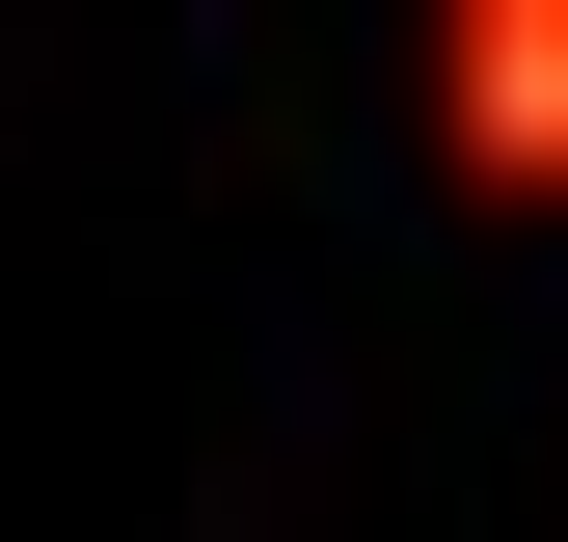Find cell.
<instances>
[{"instance_id":"6da1fadb","label":"cell","mask_w":568,"mask_h":542,"mask_svg":"<svg viewBox=\"0 0 568 542\" xmlns=\"http://www.w3.org/2000/svg\"><path fill=\"white\" fill-rule=\"evenodd\" d=\"M406 109H434V163H460V190L568 218V0H460V28L406 54Z\"/></svg>"}]
</instances>
